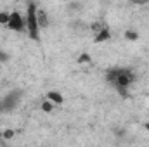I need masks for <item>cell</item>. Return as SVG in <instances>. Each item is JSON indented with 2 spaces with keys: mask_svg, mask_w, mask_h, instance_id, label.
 Instances as JSON below:
<instances>
[{
  "mask_svg": "<svg viewBox=\"0 0 149 147\" xmlns=\"http://www.w3.org/2000/svg\"><path fill=\"white\" fill-rule=\"evenodd\" d=\"M26 31L33 40H38L40 26H38V9L35 3H28L26 7Z\"/></svg>",
  "mask_w": 149,
  "mask_h": 147,
  "instance_id": "cell-3",
  "label": "cell"
},
{
  "mask_svg": "<svg viewBox=\"0 0 149 147\" xmlns=\"http://www.w3.org/2000/svg\"><path fill=\"white\" fill-rule=\"evenodd\" d=\"M49 24V17H47V14L43 12V10H38V26H40V30L43 28V26H47Z\"/></svg>",
  "mask_w": 149,
  "mask_h": 147,
  "instance_id": "cell-6",
  "label": "cell"
},
{
  "mask_svg": "<svg viewBox=\"0 0 149 147\" xmlns=\"http://www.w3.org/2000/svg\"><path fill=\"white\" fill-rule=\"evenodd\" d=\"M9 16H10V14L2 12V14H0V23H2V24H7V23H9Z\"/></svg>",
  "mask_w": 149,
  "mask_h": 147,
  "instance_id": "cell-8",
  "label": "cell"
},
{
  "mask_svg": "<svg viewBox=\"0 0 149 147\" xmlns=\"http://www.w3.org/2000/svg\"><path fill=\"white\" fill-rule=\"evenodd\" d=\"M127 38H128V40H135V38H137V35H135L134 31H127Z\"/></svg>",
  "mask_w": 149,
  "mask_h": 147,
  "instance_id": "cell-10",
  "label": "cell"
},
{
  "mask_svg": "<svg viewBox=\"0 0 149 147\" xmlns=\"http://www.w3.org/2000/svg\"><path fill=\"white\" fill-rule=\"evenodd\" d=\"M0 114H2V106H0Z\"/></svg>",
  "mask_w": 149,
  "mask_h": 147,
  "instance_id": "cell-12",
  "label": "cell"
},
{
  "mask_svg": "<svg viewBox=\"0 0 149 147\" xmlns=\"http://www.w3.org/2000/svg\"><path fill=\"white\" fill-rule=\"evenodd\" d=\"M42 109H43V111H47V112H49V111L52 109V104H50V102L47 101V102H43V104H42Z\"/></svg>",
  "mask_w": 149,
  "mask_h": 147,
  "instance_id": "cell-9",
  "label": "cell"
},
{
  "mask_svg": "<svg viewBox=\"0 0 149 147\" xmlns=\"http://www.w3.org/2000/svg\"><path fill=\"white\" fill-rule=\"evenodd\" d=\"M7 26H9L10 30H14V31H23V30H26V19H24L17 10H14V12H10V16H9Z\"/></svg>",
  "mask_w": 149,
  "mask_h": 147,
  "instance_id": "cell-4",
  "label": "cell"
},
{
  "mask_svg": "<svg viewBox=\"0 0 149 147\" xmlns=\"http://www.w3.org/2000/svg\"><path fill=\"white\" fill-rule=\"evenodd\" d=\"M146 130L149 132V123H146Z\"/></svg>",
  "mask_w": 149,
  "mask_h": 147,
  "instance_id": "cell-11",
  "label": "cell"
},
{
  "mask_svg": "<svg viewBox=\"0 0 149 147\" xmlns=\"http://www.w3.org/2000/svg\"><path fill=\"white\" fill-rule=\"evenodd\" d=\"M23 101V90L21 88H14L9 90L2 99H0V106H2V112H12Z\"/></svg>",
  "mask_w": 149,
  "mask_h": 147,
  "instance_id": "cell-2",
  "label": "cell"
},
{
  "mask_svg": "<svg viewBox=\"0 0 149 147\" xmlns=\"http://www.w3.org/2000/svg\"><path fill=\"white\" fill-rule=\"evenodd\" d=\"M106 78L111 83V87L116 88V92H120L121 95H127L130 85L135 80V74H134L132 69H128V68H113V69L108 71Z\"/></svg>",
  "mask_w": 149,
  "mask_h": 147,
  "instance_id": "cell-1",
  "label": "cell"
},
{
  "mask_svg": "<svg viewBox=\"0 0 149 147\" xmlns=\"http://www.w3.org/2000/svg\"><path fill=\"white\" fill-rule=\"evenodd\" d=\"M108 38H109V30L108 28H102L99 31V35H97V42H102V40H108Z\"/></svg>",
  "mask_w": 149,
  "mask_h": 147,
  "instance_id": "cell-7",
  "label": "cell"
},
{
  "mask_svg": "<svg viewBox=\"0 0 149 147\" xmlns=\"http://www.w3.org/2000/svg\"><path fill=\"white\" fill-rule=\"evenodd\" d=\"M47 101H49V102L59 104V102H63V95L57 94V92H49V94H47Z\"/></svg>",
  "mask_w": 149,
  "mask_h": 147,
  "instance_id": "cell-5",
  "label": "cell"
}]
</instances>
